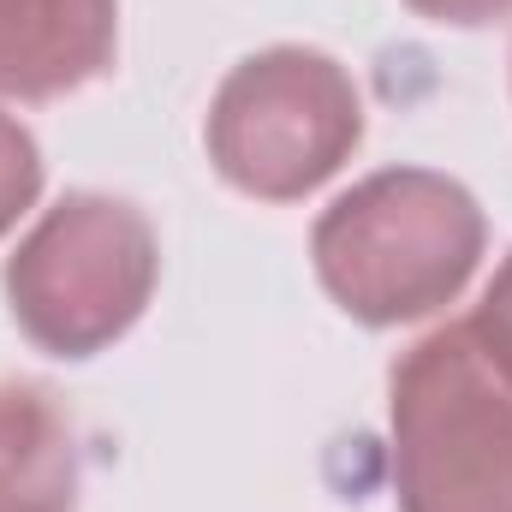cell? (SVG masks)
Segmentation results:
<instances>
[{
	"label": "cell",
	"mask_w": 512,
	"mask_h": 512,
	"mask_svg": "<svg viewBox=\"0 0 512 512\" xmlns=\"http://www.w3.org/2000/svg\"><path fill=\"white\" fill-rule=\"evenodd\" d=\"M399 512H512V340L453 316L387 370Z\"/></svg>",
	"instance_id": "cell-1"
},
{
	"label": "cell",
	"mask_w": 512,
	"mask_h": 512,
	"mask_svg": "<svg viewBox=\"0 0 512 512\" xmlns=\"http://www.w3.org/2000/svg\"><path fill=\"white\" fill-rule=\"evenodd\" d=\"M489 245L477 197L429 167H382L340 191L310 233L322 292L364 328H399L447 310Z\"/></svg>",
	"instance_id": "cell-2"
},
{
	"label": "cell",
	"mask_w": 512,
	"mask_h": 512,
	"mask_svg": "<svg viewBox=\"0 0 512 512\" xmlns=\"http://www.w3.org/2000/svg\"><path fill=\"white\" fill-rule=\"evenodd\" d=\"M161 245L149 215L108 191H66L6 256V304L30 346L96 358L149 310Z\"/></svg>",
	"instance_id": "cell-3"
},
{
	"label": "cell",
	"mask_w": 512,
	"mask_h": 512,
	"mask_svg": "<svg viewBox=\"0 0 512 512\" xmlns=\"http://www.w3.org/2000/svg\"><path fill=\"white\" fill-rule=\"evenodd\" d=\"M203 143L233 191L298 203L328 185L364 143V96L334 54L280 42L221 78Z\"/></svg>",
	"instance_id": "cell-4"
},
{
	"label": "cell",
	"mask_w": 512,
	"mask_h": 512,
	"mask_svg": "<svg viewBox=\"0 0 512 512\" xmlns=\"http://www.w3.org/2000/svg\"><path fill=\"white\" fill-rule=\"evenodd\" d=\"M120 0H0V96L48 102L114 66Z\"/></svg>",
	"instance_id": "cell-5"
},
{
	"label": "cell",
	"mask_w": 512,
	"mask_h": 512,
	"mask_svg": "<svg viewBox=\"0 0 512 512\" xmlns=\"http://www.w3.org/2000/svg\"><path fill=\"white\" fill-rule=\"evenodd\" d=\"M0 512H78V435L42 382H0Z\"/></svg>",
	"instance_id": "cell-6"
},
{
	"label": "cell",
	"mask_w": 512,
	"mask_h": 512,
	"mask_svg": "<svg viewBox=\"0 0 512 512\" xmlns=\"http://www.w3.org/2000/svg\"><path fill=\"white\" fill-rule=\"evenodd\" d=\"M42 197V149L24 120L0 108V239L18 227V215Z\"/></svg>",
	"instance_id": "cell-7"
},
{
	"label": "cell",
	"mask_w": 512,
	"mask_h": 512,
	"mask_svg": "<svg viewBox=\"0 0 512 512\" xmlns=\"http://www.w3.org/2000/svg\"><path fill=\"white\" fill-rule=\"evenodd\" d=\"M417 18H435V24H495V18H507L512 0H405Z\"/></svg>",
	"instance_id": "cell-8"
},
{
	"label": "cell",
	"mask_w": 512,
	"mask_h": 512,
	"mask_svg": "<svg viewBox=\"0 0 512 512\" xmlns=\"http://www.w3.org/2000/svg\"><path fill=\"white\" fill-rule=\"evenodd\" d=\"M483 316L501 328L512 340V251H507V262L495 268V280H489V292H483Z\"/></svg>",
	"instance_id": "cell-9"
}]
</instances>
